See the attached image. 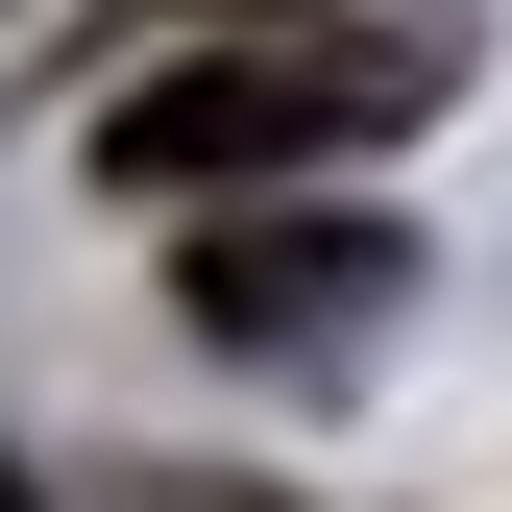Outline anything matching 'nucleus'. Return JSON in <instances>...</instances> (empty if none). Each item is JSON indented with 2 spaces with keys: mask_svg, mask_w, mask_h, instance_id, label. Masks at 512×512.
Wrapping results in <instances>:
<instances>
[{
  "mask_svg": "<svg viewBox=\"0 0 512 512\" xmlns=\"http://www.w3.org/2000/svg\"><path fill=\"white\" fill-rule=\"evenodd\" d=\"M464 25H317V49H171V74L98 98V171L122 196H244V171H317V147H391L439 122Z\"/></svg>",
  "mask_w": 512,
  "mask_h": 512,
  "instance_id": "obj_1",
  "label": "nucleus"
},
{
  "mask_svg": "<svg viewBox=\"0 0 512 512\" xmlns=\"http://www.w3.org/2000/svg\"><path fill=\"white\" fill-rule=\"evenodd\" d=\"M171 25H196V49H220V25H317V0H171Z\"/></svg>",
  "mask_w": 512,
  "mask_h": 512,
  "instance_id": "obj_3",
  "label": "nucleus"
},
{
  "mask_svg": "<svg viewBox=\"0 0 512 512\" xmlns=\"http://www.w3.org/2000/svg\"><path fill=\"white\" fill-rule=\"evenodd\" d=\"M391 293H415V244H391V220H196V342H244V366L366 342Z\"/></svg>",
  "mask_w": 512,
  "mask_h": 512,
  "instance_id": "obj_2",
  "label": "nucleus"
},
{
  "mask_svg": "<svg viewBox=\"0 0 512 512\" xmlns=\"http://www.w3.org/2000/svg\"><path fill=\"white\" fill-rule=\"evenodd\" d=\"M0 512H25V464H0Z\"/></svg>",
  "mask_w": 512,
  "mask_h": 512,
  "instance_id": "obj_4",
  "label": "nucleus"
}]
</instances>
